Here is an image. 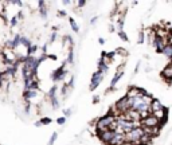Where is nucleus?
Instances as JSON below:
<instances>
[{"label": "nucleus", "mask_w": 172, "mask_h": 145, "mask_svg": "<svg viewBox=\"0 0 172 145\" xmlns=\"http://www.w3.org/2000/svg\"><path fill=\"white\" fill-rule=\"evenodd\" d=\"M102 77H104V74H102V72H99V71H97L96 74H94V75H93V81H91V86H90L91 90L96 89V86H98L99 82H101V79H102Z\"/></svg>", "instance_id": "9"}, {"label": "nucleus", "mask_w": 172, "mask_h": 145, "mask_svg": "<svg viewBox=\"0 0 172 145\" xmlns=\"http://www.w3.org/2000/svg\"><path fill=\"white\" fill-rule=\"evenodd\" d=\"M163 75L165 77V78H172V65H168V66L163 70Z\"/></svg>", "instance_id": "13"}, {"label": "nucleus", "mask_w": 172, "mask_h": 145, "mask_svg": "<svg viewBox=\"0 0 172 145\" xmlns=\"http://www.w3.org/2000/svg\"><path fill=\"white\" fill-rule=\"evenodd\" d=\"M144 96H147V94L144 93L143 90L133 87V89H131L128 91V94H126V98H141V97H144Z\"/></svg>", "instance_id": "5"}, {"label": "nucleus", "mask_w": 172, "mask_h": 145, "mask_svg": "<svg viewBox=\"0 0 172 145\" xmlns=\"http://www.w3.org/2000/svg\"><path fill=\"white\" fill-rule=\"evenodd\" d=\"M143 125L145 128H156L159 125V120L153 116H147L143 120Z\"/></svg>", "instance_id": "3"}, {"label": "nucleus", "mask_w": 172, "mask_h": 145, "mask_svg": "<svg viewBox=\"0 0 172 145\" xmlns=\"http://www.w3.org/2000/svg\"><path fill=\"white\" fill-rule=\"evenodd\" d=\"M65 70H63V67H59L58 70H55V71L53 72V75H51V79H53L54 82H58V81H62L63 79V77H65Z\"/></svg>", "instance_id": "6"}, {"label": "nucleus", "mask_w": 172, "mask_h": 145, "mask_svg": "<svg viewBox=\"0 0 172 145\" xmlns=\"http://www.w3.org/2000/svg\"><path fill=\"white\" fill-rule=\"evenodd\" d=\"M144 136V130L143 128L137 126V128H133L131 132L125 133V141L131 142L132 145H140V138Z\"/></svg>", "instance_id": "1"}, {"label": "nucleus", "mask_w": 172, "mask_h": 145, "mask_svg": "<svg viewBox=\"0 0 172 145\" xmlns=\"http://www.w3.org/2000/svg\"><path fill=\"white\" fill-rule=\"evenodd\" d=\"M155 46H156V49L159 50V51H163L164 47L167 46V39L163 38V36H157V38L155 39Z\"/></svg>", "instance_id": "8"}, {"label": "nucleus", "mask_w": 172, "mask_h": 145, "mask_svg": "<svg viewBox=\"0 0 172 145\" xmlns=\"http://www.w3.org/2000/svg\"><path fill=\"white\" fill-rule=\"evenodd\" d=\"M70 24H71V28L74 30V31H78V27H77V24H75V22L73 20V19H70Z\"/></svg>", "instance_id": "21"}, {"label": "nucleus", "mask_w": 172, "mask_h": 145, "mask_svg": "<svg viewBox=\"0 0 172 145\" xmlns=\"http://www.w3.org/2000/svg\"><path fill=\"white\" fill-rule=\"evenodd\" d=\"M38 96V90H24L23 91V97L27 102H30L32 98H35Z\"/></svg>", "instance_id": "10"}, {"label": "nucleus", "mask_w": 172, "mask_h": 145, "mask_svg": "<svg viewBox=\"0 0 172 145\" xmlns=\"http://www.w3.org/2000/svg\"><path fill=\"white\" fill-rule=\"evenodd\" d=\"M18 23H19V19H18V16L15 15V16L12 17L11 20H9V26H11V27H15V26H16V24H18Z\"/></svg>", "instance_id": "16"}, {"label": "nucleus", "mask_w": 172, "mask_h": 145, "mask_svg": "<svg viewBox=\"0 0 172 145\" xmlns=\"http://www.w3.org/2000/svg\"><path fill=\"white\" fill-rule=\"evenodd\" d=\"M125 141V134L116 133L114 137L112 138V141L109 142V145H123V142Z\"/></svg>", "instance_id": "7"}, {"label": "nucleus", "mask_w": 172, "mask_h": 145, "mask_svg": "<svg viewBox=\"0 0 172 145\" xmlns=\"http://www.w3.org/2000/svg\"><path fill=\"white\" fill-rule=\"evenodd\" d=\"M55 91H57V87H55V86L50 89V91H49V98H50V99L55 98Z\"/></svg>", "instance_id": "15"}, {"label": "nucleus", "mask_w": 172, "mask_h": 145, "mask_svg": "<svg viewBox=\"0 0 172 145\" xmlns=\"http://www.w3.org/2000/svg\"><path fill=\"white\" fill-rule=\"evenodd\" d=\"M152 116H153V117H156V118H157V120L163 118V117H164V112H163V109H161V110H159V112H156V113H153V114H152Z\"/></svg>", "instance_id": "17"}, {"label": "nucleus", "mask_w": 172, "mask_h": 145, "mask_svg": "<svg viewBox=\"0 0 172 145\" xmlns=\"http://www.w3.org/2000/svg\"><path fill=\"white\" fill-rule=\"evenodd\" d=\"M51 104H53V107H54V109H57V107H58V99H57V98H53V99H51Z\"/></svg>", "instance_id": "22"}, {"label": "nucleus", "mask_w": 172, "mask_h": 145, "mask_svg": "<svg viewBox=\"0 0 172 145\" xmlns=\"http://www.w3.org/2000/svg\"><path fill=\"white\" fill-rule=\"evenodd\" d=\"M57 137H58V134H57V133H53V136H51V138H50V141H49V145H53L54 142H55Z\"/></svg>", "instance_id": "18"}, {"label": "nucleus", "mask_w": 172, "mask_h": 145, "mask_svg": "<svg viewBox=\"0 0 172 145\" xmlns=\"http://www.w3.org/2000/svg\"><path fill=\"white\" fill-rule=\"evenodd\" d=\"M114 134H116V132L112 130V129H108V130H104V132H99V137H101L102 141H105V142H110L112 138L114 137Z\"/></svg>", "instance_id": "4"}, {"label": "nucleus", "mask_w": 172, "mask_h": 145, "mask_svg": "<svg viewBox=\"0 0 172 145\" xmlns=\"http://www.w3.org/2000/svg\"><path fill=\"white\" fill-rule=\"evenodd\" d=\"M65 121H66V118H65V117H61V118H58V120H57V122H58L59 125L65 124Z\"/></svg>", "instance_id": "23"}, {"label": "nucleus", "mask_w": 172, "mask_h": 145, "mask_svg": "<svg viewBox=\"0 0 172 145\" xmlns=\"http://www.w3.org/2000/svg\"><path fill=\"white\" fill-rule=\"evenodd\" d=\"M38 6H39V14H41L43 17H46V16H47L46 3H44V1H39V3H38Z\"/></svg>", "instance_id": "12"}, {"label": "nucleus", "mask_w": 172, "mask_h": 145, "mask_svg": "<svg viewBox=\"0 0 172 145\" xmlns=\"http://www.w3.org/2000/svg\"><path fill=\"white\" fill-rule=\"evenodd\" d=\"M71 112L70 110H65V116H69V114H70Z\"/></svg>", "instance_id": "25"}, {"label": "nucleus", "mask_w": 172, "mask_h": 145, "mask_svg": "<svg viewBox=\"0 0 172 145\" xmlns=\"http://www.w3.org/2000/svg\"><path fill=\"white\" fill-rule=\"evenodd\" d=\"M116 109L120 112V113H124L125 114L126 112L131 110V102H129V98H123L121 101H118L116 104Z\"/></svg>", "instance_id": "2"}, {"label": "nucleus", "mask_w": 172, "mask_h": 145, "mask_svg": "<svg viewBox=\"0 0 172 145\" xmlns=\"http://www.w3.org/2000/svg\"><path fill=\"white\" fill-rule=\"evenodd\" d=\"M120 77H121V71H120V72H117V74H116V77H114V78H113V81H112V85H113V86H114V85H116V82L120 79Z\"/></svg>", "instance_id": "20"}, {"label": "nucleus", "mask_w": 172, "mask_h": 145, "mask_svg": "<svg viewBox=\"0 0 172 145\" xmlns=\"http://www.w3.org/2000/svg\"><path fill=\"white\" fill-rule=\"evenodd\" d=\"M39 122H41V125H47V124H50V122H51V120L47 118V117H44V118H42Z\"/></svg>", "instance_id": "19"}, {"label": "nucleus", "mask_w": 172, "mask_h": 145, "mask_svg": "<svg viewBox=\"0 0 172 145\" xmlns=\"http://www.w3.org/2000/svg\"><path fill=\"white\" fill-rule=\"evenodd\" d=\"M149 109H151L153 113H156V112L161 110V109H163V106H161V104L157 101V99H155V101L151 102V106H149Z\"/></svg>", "instance_id": "11"}, {"label": "nucleus", "mask_w": 172, "mask_h": 145, "mask_svg": "<svg viewBox=\"0 0 172 145\" xmlns=\"http://www.w3.org/2000/svg\"><path fill=\"white\" fill-rule=\"evenodd\" d=\"M55 36H57V34H55V32H53V35H51V38H50V42H54Z\"/></svg>", "instance_id": "24"}, {"label": "nucleus", "mask_w": 172, "mask_h": 145, "mask_svg": "<svg viewBox=\"0 0 172 145\" xmlns=\"http://www.w3.org/2000/svg\"><path fill=\"white\" fill-rule=\"evenodd\" d=\"M31 41H30L28 38H26V36H20V46L26 47V49H28L30 46H31Z\"/></svg>", "instance_id": "14"}]
</instances>
